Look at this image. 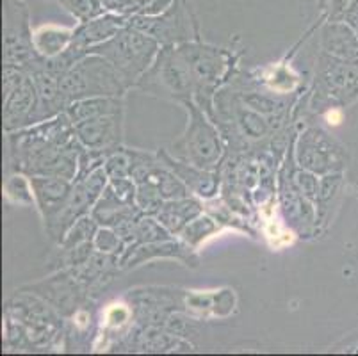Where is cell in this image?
<instances>
[{"label":"cell","mask_w":358,"mask_h":356,"mask_svg":"<svg viewBox=\"0 0 358 356\" xmlns=\"http://www.w3.org/2000/svg\"><path fill=\"white\" fill-rule=\"evenodd\" d=\"M138 86L150 93L180 100L182 104L194 100L193 71L178 45L161 48L155 63L143 75Z\"/></svg>","instance_id":"3957f363"},{"label":"cell","mask_w":358,"mask_h":356,"mask_svg":"<svg viewBox=\"0 0 358 356\" xmlns=\"http://www.w3.org/2000/svg\"><path fill=\"white\" fill-rule=\"evenodd\" d=\"M75 136L87 150L110 153L120 148L122 136V113L106 114L75 125Z\"/></svg>","instance_id":"7c38bea8"},{"label":"cell","mask_w":358,"mask_h":356,"mask_svg":"<svg viewBox=\"0 0 358 356\" xmlns=\"http://www.w3.org/2000/svg\"><path fill=\"white\" fill-rule=\"evenodd\" d=\"M40 54L29 29V11L22 0H4V66H31Z\"/></svg>","instance_id":"ba28073f"},{"label":"cell","mask_w":358,"mask_h":356,"mask_svg":"<svg viewBox=\"0 0 358 356\" xmlns=\"http://www.w3.org/2000/svg\"><path fill=\"white\" fill-rule=\"evenodd\" d=\"M129 25V15H122V13L107 11L103 15L91 18L87 22H83L79 27L73 31V38H71V47L75 50L83 52L84 55L87 54L91 47L103 43L109 38L116 34L120 29Z\"/></svg>","instance_id":"4fadbf2b"},{"label":"cell","mask_w":358,"mask_h":356,"mask_svg":"<svg viewBox=\"0 0 358 356\" xmlns=\"http://www.w3.org/2000/svg\"><path fill=\"white\" fill-rule=\"evenodd\" d=\"M159 159L168 166L175 175L184 182L189 191H193L194 194L201 196V198H213L216 194L217 189V175L213 173L210 169H201L198 166L189 164V162L180 161L175 157H171L166 152H159Z\"/></svg>","instance_id":"5bb4252c"},{"label":"cell","mask_w":358,"mask_h":356,"mask_svg":"<svg viewBox=\"0 0 358 356\" xmlns=\"http://www.w3.org/2000/svg\"><path fill=\"white\" fill-rule=\"evenodd\" d=\"M175 0H127L125 15H157Z\"/></svg>","instance_id":"83f0119b"},{"label":"cell","mask_w":358,"mask_h":356,"mask_svg":"<svg viewBox=\"0 0 358 356\" xmlns=\"http://www.w3.org/2000/svg\"><path fill=\"white\" fill-rule=\"evenodd\" d=\"M346 152L334 137L323 129L310 127L299 136L296 146V162L299 168L308 169L315 175L338 173L344 168Z\"/></svg>","instance_id":"9c48e42d"},{"label":"cell","mask_w":358,"mask_h":356,"mask_svg":"<svg viewBox=\"0 0 358 356\" xmlns=\"http://www.w3.org/2000/svg\"><path fill=\"white\" fill-rule=\"evenodd\" d=\"M292 185L296 187V191L299 192L301 196H305L307 200L315 201L317 200V192H319V182L315 173L308 171V169H299V171L292 173V178H291Z\"/></svg>","instance_id":"4316f807"},{"label":"cell","mask_w":358,"mask_h":356,"mask_svg":"<svg viewBox=\"0 0 358 356\" xmlns=\"http://www.w3.org/2000/svg\"><path fill=\"white\" fill-rule=\"evenodd\" d=\"M244 104L248 107H252L253 111L260 113L262 116H271L276 120H282V113L285 109V104L280 100V98L271 97V94L264 93H248L241 97Z\"/></svg>","instance_id":"7402d4cb"},{"label":"cell","mask_w":358,"mask_h":356,"mask_svg":"<svg viewBox=\"0 0 358 356\" xmlns=\"http://www.w3.org/2000/svg\"><path fill=\"white\" fill-rule=\"evenodd\" d=\"M189 113V123L180 141L175 145L173 153L180 161L189 162L201 169L216 168L223 155L217 129L207 120L205 111L194 100L184 102Z\"/></svg>","instance_id":"277c9868"},{"label":"cell","mask_w":358,"mask_h":356,"mask_svg":"<svg viewBox=\"0 0 358 356\" xmlns=\"http://www.w3.org/2000/svg\"><path fill=\"white\" fill-rule=\"evenodd\" d=\"M38 91L27 70L4 66V127L20 130L34 123Z\"/></svg>","instance_id":"52a82bcc"},{"label":"cell","mask_w":358,"mask_h":356,"mask_svg":"<svg viewBox=\"0 0 358 356\" xmlns=\"http://www.w3.org/2000/svg\"><path fill=\"white\" fill-rule=\"evenodd\" d=\"M71 38H73V31L55 27V25H43V27L32 32L34 48L41 57L59 55L61 52H64L70 47Z\"/></svg>","instance_id":"d6986e66"},{"label":"cell","mask_w":358,"mask_h":356,"mask_svg":"<svg viewBox=\"0 0 358 356\" xmlns=\"http://www.w3.org/2000/svg\"><path fill=\"white\" fill-rule=\"evenodd\" d=\"M159 52H161L159 41L138 29L125 25L113 38L91 47L87 54H99L106 57L122 75L127 87H130L136 86L143 75L152 68Z\"/></svg>","instance_id":"6da1fadb"},{"label":"cell","mask_w":358,"mask_h":356,"mask_svg":"<svg viewBox=\"0 0 358 356\" xmlns=\"http://www.w3.org/2000/svg\"><path fill=\"white\" fill-rule=\"evenodd\" d=\"M178 47L187 57L191 71H193L194 102L203 111H209L210 97L221 80H224V75L229 73L232 57L221 48L194 43V41H185Z\"/></svg>","instance_id":"8992f818"},{"label":"cell","mask_w":358,"mask_h":356,"mask_svg":"<svg viewBox=\"0 0 358 356\" xmlns=\"http://www.w3.org/2000/svg\"><path fill=\"white\" fill-rule=\"evenodd\" d=\"M155 257H171V259H178L185 262L187 266H196V257L189 251L187 246L173 243V241H159V243L150 244H139V246H132L123 253L120 259V266L122 267H134L138 264L145 262V260L155 259Z\"/></svg>","instance_id":"9a60e30c"},{"label":"cell","mask_w":358,"mask_h":356,"mask_svg":"<svg viewBox=\"0 0 358 356\" xmlns=\"http://www.w3.org/2000/svg\"><path fill=\"white\" fill-rule=\"evenodd\" d=\"M57 2H59L71 16H75V18L79 20L80 24L107 13V9L103 8L102 4V0H57Z\"/></svg>","instance_id":"cb8c5ba5"},{"label":"cell","mask_w":358,"mask_h":356,"mask_svg":"<svg viewBox=\"0 0 358 356\" xmlns=\"http://www.w3.org/2000/svg\"><path fill=\"white\" fill-rule=\"evenodd\" d=\"M198 215H201L200 201L187 196V198H178V200H166L155 218L161 221V225L169 234H182V230L191 221L196 220Z\"/></svg>","instance_id":"2e32d148"},{"label":"cell","mask_w":358,"mask_h":356,"mask_svg":"<svg viewBox=\"0 0 358 356\" xmlns=\"http://www.w3.org/2000/svg\"><path fill=\"white\" fill-rule=\"evenodd\" d=\"M216 230L217 227L213 220L203 218V215H198L196 220L191 221V223L182 230V237H184V241L187 243V246H198L205 237H209V235Z\"/></svg>","instance_id":"484cf974"},{"label":"cell","mask_w":358,"mask_h":356,"mask_svg":"<svg viewBox=\"0 0 358 356\" xmlns=\"http://www.w3.org/2000/svg\"><path fill=\"white\" fill-rule=\"evenodd\" d=\"M31 187L34 200L38 204L41 215L45 220V227L50 234L59 220L61 212L68 204V198L73 189V180L61 178V176H31Z\"/></svg>","instance_id":"8fae6325"},{"label":"cell","mask_w":358,"mask_h":356,"mask_svg":"<svg viewBox=\"0 0 358 356\" xmlns=\"http://www.w3.org/2000/svg\"><path fill=\"white\" fill-rule=\"evenodd\" d=\"M93 244L102 253H116V251H120L123 248V239L116 234L115 228L110 230L109 227H103L99 228L95 239H93Z\"/></svg>","instance_id":"f1b7e54d"},{"label":"cell","mask_w":358,"mask_h":356,"mask_svg":"<svg viewBox=\"0 0 358 356\" xmlns=\"http://www.w3.org/2000/svg\"><path fill=\"white\" fill-rule=\"evenodd\" d=\"M129 90L116 68L99 54H86L61 75V93L68 106L93 97H122Z\"/></svg>","instance_id":"7a4b0ae2"},{"label":"cell","mask_w":358,"mask_h":356,"mask_svg":"<svg viewBox=\"0 0 358 356\" xmlns=\"http://www.w3.org/2000/svg\"><path fill=\"white\" fill-rule=\"evenodd\" d=\"M230 118H232V122L236 123V127L241 130L244 137L255 139V141L269 136V132L275 129L262 114L253 111L252 107H248L244 102L239 104L234 100V109H230Z\"/></svg>","instance_id":"ac0fdd59"},{"label":"cell","mask_w":358,"mask_h":356,"mask_svg":"<svg viewBox=\"0 0 358 356\" xmlns=\"http://www.w3.org/2000/svg\"><path fill=\"white\" fill-rule=\"evenodd\" d=\"M116 113H122V100L118 97L84 98V100L71 102L66 107V114L70 116L73 125H77L80 122H86V120H91V118Z\"/></svg>","instance_id":"e0dca14e"},{"label":"cell","mask_w":358,"mask_h":356,"mask_svg":"<svg viewBox=\"0 0 358 356\" xmlns=\"http://www.w3.org/2000/svg\"><path fill=\"white\" fill-rule=\"evenodd\" d=\"M315 84V94H319L315 106L323 100L348 104L358 97V66L337 55H323L317 68Z\"/></svg>","instance_id":"30bf717a"},{"label":"cell","mask_w":358,"mask_h":356,"mask_svg":"<svg viewBox=\"0 0 358 356\" xmlns=\"http://www.w3.org/2000/svg\"><path fill=\"white\" fill-rule=\"evenodd\" d=\"M96 221L93 220V215H84L80 220L75 221L71 225L70 230L66 232V235L63 237L61 244H63L64 250H71V248H77V246H83V244L91 243V239H95L96 232Z\"/></svg>","instance_id":"ffe728a7"},{"label":"cell","mask_w":358,"mask_h":356,"mask_svg":"<svg viewBox=\"0 0 358 356\" xmlns=\"http://www.w3.org/2000/svg\"><path fill=\"white\" fill-rule=\"evenodd\" d=\"M169 232L161 225L157 218H152L150 214H141L136 221V241L134 244H150L159 243V241H168Z\"/></svg>","instance_id":"44dd1931"},{"label":"cell","mask_w":358,"mask_h":356,"mask_svg":"<svg viewBox=\"0 0 358 356\" xmlns=\"http://www.w3.org/2000/svg\"><path fill=\"white\" fill-rule=\"evenodd\" d=\"M103 168H106L107 175H109V180L130 176L132 161H130L129 148H122V146H120L115 152H110L109 155H107L106 162H103Z\"/></svg>","instance_id":"d4e9b609"},{"label":"cell","mask_w":358,"mask_h":356,"mask_svg":"<svg viewBox=\"0 0 358 356\" xmlns=\"http://www.w3.org/2000/svg\"><path fill=\"white\" fill-rule=\"evenodd\" d=\"M138 184V192H136V205L141 208V212L150 215H155L159 212V208L164 204V198H162L161 191L157 189V185L154 182L143 180L136 182Z\"/></svg>","instance_id":"603a6c76"},{"label":"cell","mask_w":358,"mask_h":356,"mask_svg":"<svg viewBox=\"0 0 358 356\" xmlns=\"http://www.w3.org/2000/svg\"><path fill=\"white\" fill-rule=\"evenodd\" d=\"M129 25L154 38L161 47L180 45L198 38L196 20L185 0H175L157 15H130Z\"/></svg>","instance_id":"5b68a950"}]
</instances>
